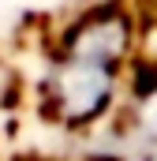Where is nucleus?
Here are the masks:
<instances>
[{
    "mask_svg": "<svg viewBox=\"0 0 157 161\" xmlns=\"http://www.w3.org/2000/svg\"><path fill=\"white\" fill-rule=\"evenodd\" d=\"M127 45V23L120 15H97L75 34V45L56 75V101L64 120L82 124L97 116L112 97V71Z\"/></svg>",
    "mask_w": 157,
    "mask_h": 161,
    "instance_id": "obj_1",
    "label": "nucleus"
},
{
    "mask_svg": "<svg viewBox=\"0 0 157 161\" xmlns=\"http://www.w3.org/2000/svg\"><path fill=\"white\" fill-rule=\"evenodd\" d=\"M142 161H157V97L150 101V113L142 120V142H138Z\"/></svg>",
    "mask_w": 157,
    "mask_h": 161,
    "instance_id": "obj_2",
    "label": "nucleus"
}]
</instances>
